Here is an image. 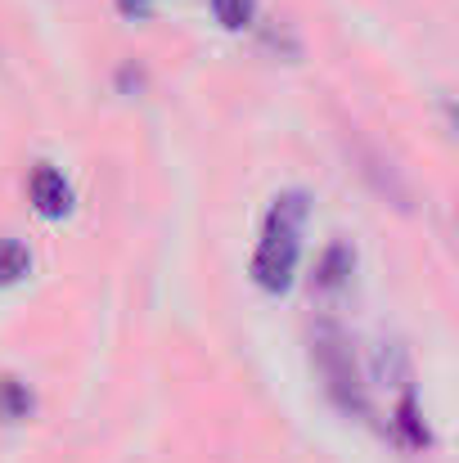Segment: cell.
Here are the masks:
<instances>
[{"label": "cell", "instance_id": "obj_1", "mask_svg": "<svg viewBox=\"0 0 459 463\" xmlns=\"http://www.w3.org/2000/svg\"><path fill=\"white\" fill-rule=\"evenodd\" d=\"M302 225H306V194L289 189L271 203L257 252H253V279L266 293H289L293 275H298V257H302Z\"/></svg>", "mask_w": 459, "mask_h": 463}, {"label": "cell", "instance_id": "obj_2", "mask_svg": "<svg viewBox=\"0 0 459 463\" xmlns=\"http://www.w3.org/2000/svg\"><path fill=\"white\" fill-rule=\"evenodd\" d=\"M311 355H315V369L324 378V392L329 401L342 410V414H356V419H369V396H365V378L356 369V355L342 337L338 324H320L315 337H311Z\"/></svg>", "mask_w": 459, "mask_h": 463}, {"label": "cell", "instance_id": "obj_3", "mask_svg": "<svg viewBox=\"0 0 459 463\" xmlns=\"http://www.w3.org/2000/svg\"><path fill=\"white\" fill-rule=\"evenodd\" d=\"M27 194H32V207H36L45 221H63V216L72 212V184H68L63 171L50 166V162H41V166L32 171Z\"/></svg>", "mask_w": 459, "mask_h": 463}, {"label": "cell", "instance_id": "obj_4", "mask_svg": "<svg viewBox=\"0 0 459 463\" xmlns=\"http://www.w3.org/2000/svg\"><path fill=\"white\" fill-rule=\"evenodd\" d=\"M351 275H356V248L342 243V239H333V243L320 252L311 284H315V293H329V298H333V293H342V288L351 284Z\"/></svg>", "mask_w": 459, "mask_h": 463}, {"label": "cell", "instance_id": "obj_5", "mask_svg": "<svg viewBox=\"0 0 459 463\" xmlns=\"http://www.w3.org/2000/svg\"><path fill=\"white\" fill-rule=\"evenodd\" d=\"M392 432H397V441L406 446V450H428V423H424V414H419V401H415V392L406 387L401 392V401H397V410H392Z\"/></svg>", "mask_w": 459, "mask_h": 463}, {"label": "cell", "instance_id": "obj_6", "mask_svg": "<svg viewBox=\"0 0 459 463\" xmlns=\"http://www.w3.org/2000/svg\"><path fill=\"white\" fill-rule=\"evenodd\" d=\"M32 392H27V383H18V378H9V373H0V423H18V419H27L32 414Z\"/></svg>", "mask_w": 459, "mask_h": 463}, {"label": "cell", "instance_id": "obj_7", "mask_svg": "<svg viewBox=\"0 0 459 463\" xmlns=\"http://www.w3.org/2000/svg\"><path fill=\"white\" fill-rule=\"evenodd\" d=\"M32 275V252L18 239H0V288H14Z\"/></svg>", "mask_w": 459, "mask_h": 463}, {"label": "cell", "instance_id": "obj_8", "mask_svg": "<svg viewBox=\"0 0 459 463\" xmlns=\"http://www.w3.org/2000/svg\"><path fill=\"white\" fill-rule=\"evenodd\" d=\"M212 9H216V23L225 27V32H244L248 23H253V0H212Z\"/></svg>", "mask_w": 459, "mask_h": 463}, {"label": "cell", "instance_id": "obj_9", "mask_svg": "<svg viewBox=\"0 0 459 463\" xmlns=\"http://www.w3.org/2000/svg\"><path fill=\"white\" fill-rule=\"evenodd\" d=\"M118 9H122L127 18H145V14H149V0H118Z\"/></svg>", "mask_w": 459, "mask_h": 463}]
</instances>
